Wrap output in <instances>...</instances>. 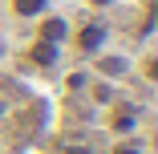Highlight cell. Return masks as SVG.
<instances>
[{"label":"cell","mask_w":158,"mask_h":154,"mask_svg":"<svg viewBox=\"0 0 158 154\" xmlns=\"http://www.w3.org/2000/svg\"><path fill=\"white\" fill-rule=\"evenodd\" d=\"M106 41H110V24H106V20H85L77 33H69V45H73L81 57H98V53L106 49Z\"/></svg>","instance_id":"6da1fadb"},{"label":"cell","mask_w":158,"mask_h":154,"mask_svg":"<svg viewBox=\"0 0 158 154\" xmlns=\"http://www.w3.org/2000/svg\"><path fill=\"white\" fill-rule=\"evenodd\" d=\"M69 33H73V24L65 16H37V41H49V45H61L65 49L69 45Z\"/></svg>","instance_id":"7a4b0ae2"},{"label":"cell","mask_w":158,"mask_h":154,"mask_svg":"<svg viewBox=\"0 0 158 154\" xmlns=\"http://www.w3.org/2000/svg\"><path fill=\"white\" fill-rule=\"evenodd\" d=\"M106 126H110L114 138H134V130H138V106H114L110 118H106Z\"/></svg>","instance_id":"3957f363"},{"label":"cell","mask_w":158,"mask_h":154,"mask_svg":"<svg viewBox=\"0 0 158 154\" xmlns=\"http://www.w3.org/2000/svg\"><path fill=\"white\" fill-rule=\"evenodd\" d=\"M24 61L37 65V69H57L61 65V45H49V41H37L33 37V45L24 49Z\"/></svg>","instance_id":"277c9868"},{"label":"cell","mask_w":158,"mask_h":154,"mask_svg":"<svg viewBox=\"0 0 158 154\" xmlns=\"http://www.w3.org/2000/svg\"><path fill=\"white\" fill-rule=\"evenodd\" d=\"M8 4H12V12L20 20H37V16L49 12V0H8Z\"/></svg>","instance_id":"5b68a950"},{"label":"cell","mask_w":158,"mask_h":154,"mask_svg":"<svg viewBox=\"0 0 158 154\" xmlns=\"http://www.w3.org/2000/svg\"><path fill=\"white\" fill-rule=\"evenodd\" d=\"M110 154H146V146H142L138 138H118V142L110 146Z\"/></svg>","instance_id":"8992f818"},{"label":"cell","mask_w":158,"mask_h":154,"mask_svg":"<svg viewBox=\"0 0 158 154\" xmlns=\"http://www.w3.org/2000/svg\"><path fill=\"white\" fill-rule=\"evenodd\" d=\"M85 4H89L93 12H106V8H114V4H118V0H85Z\"/></svg>","instance_id":"52a82bcc"},{"label":"cell","mask_w":158,"mask_h":154,"mask_svg":"<svg viewBox=\"0 0 158 154\" xmlns=\"http://www.w3.org/2000/svg\"><path fill=\"white\" fill-rule=\"evenodd\" d=\"M65 154H93V150H89V146H69Z\"/></svg>","instance_id":"ba28073f"}]
</instances>
